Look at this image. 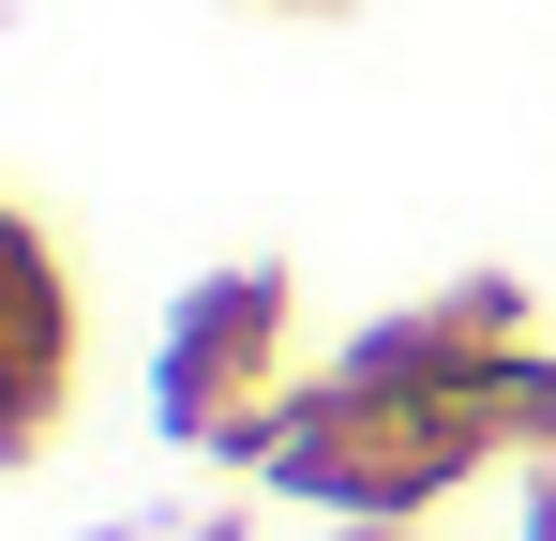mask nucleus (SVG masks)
I'll list each match as a JSON object with an SVG mask.
<instances>
[{"instance_id": "obj_2", "label": "nucleus", "mask_w": 556, "mask_h": 541, "mask_svg": "<svg viewBox=\"0 0 556 541\" xmlns=\"http://www.w3.org/2000/svg\"><path fill=\"white\" fill-rule=\"evenodd\" d=\"M527 541H556V466H542V481H527Z\"/></svg>"}, {"instance_id": "obj_1", "label": "nucleus", "mask_w": 556, "mask_h": 541, "mask_svg": "<svg viewBox=\"0 0 556 541\" xmlns=\"http://www.w3.org/2000/svg\"><path fill=\"white\" fill-rule=\"evenodd\" d=\"M271 347H286V270H211V286L181 301V331H166V376H151V406H166L181 437L241 451V391L271 376Z\"/></svg>"}]
</instances>
